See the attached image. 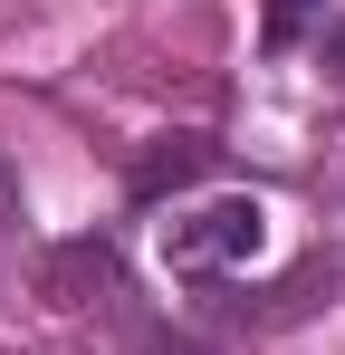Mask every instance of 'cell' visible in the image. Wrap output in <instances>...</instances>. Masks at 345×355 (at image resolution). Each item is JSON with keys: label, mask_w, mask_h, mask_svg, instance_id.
I'll return each mask as SVG.
<instances>
[{"label": "cell", "mask_w": 345, "mask_h": 355, "mask_svg": "<svg viewBox=\"0 0 345 355\" xmlns=\"http://www.w3.org/2000/svg\"><path fill=\"white\" fill-rule=\"evenodd\" d=\"M48 297H57V307H115V297H125L115 250H96V240H67V250L48 259Z\"/></svg>", "instance_id": "cell-2"}, {"label": "cell", "mask_w": 345, "mask_h": 355, "mask_svg": "<svg viewBox=\"0 0 345 355\" xmlns=\"http://www.w3.org/2000/svg\"><path fill=\"white\" fill-rule=\"evenodd\" d=\"M259 250H269V211H259L249 192H211V202H192V211L163 221V259L182 279H230V269H249Z\"/></svg>", "instance_id": "cell-1"}, {"label": "cell", "mask_w": 345, "mask_h": 355, "mask_svg": "<svg viewBox=\"0 0 345 355\" xmlns=\"http://www.w3.org/2000/svg\"><path fill=\"white\" fill-rule=\"evenodd\" d=\"M326 67H336V87H345V19L326 29Z\"/></svg>", "instance_id": "cell-6"}, {"label": "cell", "mask_w": 345, "mask_h": 355, "mask_svg": "<svg viewBox=\"0 0 345 355\" xmlns=\"http://www.w3.org/2000/svg\"><path fill=\"white\" fill-rule=\"evenodd\" d=\"M297 10H307V0H269V39H288V29H297Z\"/></svg>", "instance_id": "cell-5"}, {"label": "cell", "mask_w": 345, "mask_h": 355, "mask_svg": "<svg viewBox=\"0 0 345 355\" xmlns=\"http://www.w3.org/2000/svg\"><path fill=\"white\" fill-rule=\"evenodd\" d=\"M10 221H19V173L0 164V231H10Z\"/></svg>", "instance_id": "cell-4"}, {"label": "cell", "mask_w": 345, "mask_h": 355, "mask_svg": "<svg viewBox=\"0 0 345 355\" xmlns=\"http://www.w3.org/2000/svg\"><path fill=\"white\" fill-rule=\"evenodd\" d=\"M202 173V144H182V154H154L144 164V192H163V182H192Z\"/></svg>", "instance_id": "cell-3"}]
</instances>
